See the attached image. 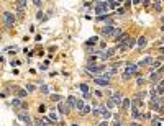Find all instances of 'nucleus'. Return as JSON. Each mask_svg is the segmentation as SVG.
<instances>
[{
  "label": "nucleus",
  "mask_w": 164,
  "mask_h": 126,
  "mask_svg": "<svg viewBox=\"0 0 164 126\" xmlns=\"http://www.w3.org/2000/svg\"><path fill=\"white\" fill-rule=\"evenodd\" d=\"M136 71H138V64H131V62H130L128 66H126L125 74L121 75V79H123V80H130V79H131V75L136 74Z\"/></svg>",
  "instance_id": "f257e3e1"
},
{
  "label": "nucleus",
  "mask_w": 164,
  "mask_h": 126,
  "mask_svg": "<svg viewBox=\"0 0 164 126\" xmlns=\"http://www.w3.org/2000/svg\"><path fill=\"white\" fill-rule=\"evenodd\" d=\"M105 67L107 66H100V64H89V66L85 67L87 69V72H90V74H102V72L105 71Z\"/></svg>",
  "instance_id": "f03ea898"
},
{
  "label": "nucleus",
  "mask_w": 164,
  "mask_h": 126,
  "mask_svg": "<svg viewBox=\"0 0 164 126\" xmlns=\"http://www.w3.org/2000/svg\"><path fill=\"white\" fill-rule=\"evenodd\" d=\"M163 105H164V100L159 98V97H151V108L153 110H163Z\"/></svg>",
  "instance_id": "7ed1b4c3"
},
{
  "label": "nucleus",
  "mask_w": 164,
  "mask_h": 126,
  "mask_svg": "<svg viewBox=\"0 0 164 126\" xmlns=\"http://www.w3.org/2000/svg\"><path fill=\"white\" fill-rule=\"evenodd\" d=\"M3 20H5V26L7 28H12L15 25V15L12 12H5L3 13Z\"/></svg>",
  "instance_id": "20e7f679"
},
{
  "label": "nucleus",
  "mask_w": 164,
  "mask_h": 126,
  "mask_svg": "<svg viewBox=\"0 0 164 126\" xmlns=\"http://www.w3.org/2000/svg\"><path fill=\"white\" fill-rule=\"evenodd\" d=\"M108 8H110V7H108V3H107V2H100V3L95 5V13L100 16V15H103V13L108 12Z\"/></svg>",
  "instance_id": "39448f33"
},
{
  "label": "nucleus",
  "mask_w": 164,
  "mask_h": 126,
  "mask_svg": "<svg viewBox=\"0 0 164 126\" xmlns=\"http://www.w3.org/2000/svg\"><path fill=\"white\" fill-rule=\"evenodd\" d=\"M115 52H117V49H113V47H112V49H107V52H102V54H100V61H103V62L108 61L110 57H113V56H115Z\"/></svg>",
  "instance_id": "423d86ee"
},
{
  "label": "nucleus",
  "mask_w": 164,
  "mask_h": 126,
  "mask_svg": "<svg viewBox=\"0 0 164 126\" xmlns=\"http://www.w3.org/2000/svg\"><path fill=\"white\" fill-rule=\"evenodd\" d=\"M128 41H130L128 33H121V35L118 36V40H117V44H118V46H121V44H126Z\"/></svg>",
  "instance_id": "0eeeda50"
},
{
  "label": "nucleus",
  "mask_w": 164,
  "mask_h": 126,
  "mask_svg": "<svg viewBox=\"0 0 164 126\" xmlns=\"http://www.w3.org/2000/svg\"><path fill=\"white\" fill-rule=\"evenodd\" d=\"M113 31H115V26H113L112 23H110V25H105V26L102 28V35H103V36H108V35H112Z\"/></svg>",
  "instance_id": "6e6552de"
},
{
  "label": "nucleus",
  "mask_w": 164,
  "mask_h": 126,
  "mask_svg": "<svg viewBox=\"0 0 164 126\" xmlns=\"http://www.w3.org/2000/svg\"><path fill=\"white\" fill-rule=\"evenodd\" d=\"M18 120H20V121H23V123H26L28 126H31V120H30L28 113H25V111H21V113L18 115Z\"/></svg>",
  "instance_id": "1a4fd4ad"
},
{
  "label": "nucleus",
  "mask_w": 164,
  "mask_h": 126,
  "mask_svg": "<svg viewBox=\"0 0 164 126\" xmlns=\"http://www.w3.org/2000/svg\"><path fill=\"white\" fill-rule=\"evenodd\" d=\"M58 108H59V113H61V115H67V113H69V110H71V106L66 105V103H59Z\"/></svg>",
  "instance_id": "9d476101"
},
{
  "label": "nucleus",
  "mask_w": 164,
  "mask_h": 126,
  "mask_svg": "<svg viewBox=\"0 0 164 126\" xmlns=\"http://www.w3.org/2000/svg\"><path fill=\"white\" fill-rule=\"evenodd\" d=\"M153 61H154L153 57H145V59H143L140 64H138V67H149V66L153 64Z\"/></svg>",
  "instance_id": "9b49d317"
},
{
  "label": "nucleus",
  "mask_w": 164,
  "mask_h": 126,
  "mask_svg": "<svg viewBox=\"0 0 164 126\" xmlns=\"http://www.w3.org/2000/svg\"><path fill=\"white\" fill-rule=\"evenodd\" d=\"M100 111H102V118H105V120L112 118V113H110L108 108H105V106H102V105H100Z\"/></svg>",
  "instance_id": "f8f14e48"
},
{
  "label": "nucleus",
  "mask_w": 164,
  "mask_h": 126,
  "mask_svg": "<svg viewBox=\"0 0 164 126\" xmlns=\"http://www.w3.org/2000/svg\"><path fill=\"white\" fill-rule=\"evenodd\" d=\"M112 98L115 100V103H117V105H121V102H123V97H121L120 92H115V93H112Z\"/></svg>",
  "instance_id": "ddd939ff"
},
{
  "label": "nucleus",
  "mask_w": 164,
  "mask_h": 126,
  "mask_svg": "<svg viewBox=\"0 0 164 126\" xmlns=\"http://www.w3.org/2000/svg\"><path fill=\"white\" fill-rule=\"evenodd\" d=\"M67 105H69L71 108H76V106H77V98H76V97H72V95H71V97H67Z\"/></svg>",
  "instance_id": "4468645a"
},
{
  "label": "nucleus",
  "mask_w": 164,
  "mask_h": 126,
  "mask_svg": "<svg viewBox=\"0 0 164 126\" xmlns=\"http://www.w3.org/2000/svg\"><path fill=\"white\" fill-rule=\"evenodd\" d=\"M151 82L153 84L161 82V72H153V74H151Z\"/></svg>",
  "instance_id": "2eb2a0df"
},
{
  "label": "nucleus",
  "mask_w": 164,
  "mask_h": 126,
  "mask_svg": "<svg viewBox=\"0 0 164 126\" xmlns=\"http://www.w3.org/2000/svg\"><path fill=\"white\" fill-rule=\"evenodd\" d=\"M131 115H133V118H136V120H141V115H140V111H138V106L131 105Z\"/></svg>",
  "instance_id": "dca6fc26"
},
{
  "label": "nucleus",
  "mask_w": 164,
  "mask_h": 126,
  "mask_svg": "<svg viewBox=\"0 0 164 126\" xmlns=\"http://www.w3.org/2000/svg\"><path fill=\"white\" fill-rule=\"evenodd\" d=\"M12 106H13V108H25L26 105H23V103L20 102L18 98H13V100H12Z\"/></svg>",
  "instance_id": "f3484780"
},
{
  "label": "nucleus",
  "mask_w": 164,
  "mask_h": 126,
  "mask_svg": "<svg viewBox=\"0 0 164 126\" xmlns=\"http://www.w3.org/2000/svg\"><path fill=\"white\" fill-rule=\"evenodd\" d=\"M161 66H163V64H161V61H159V59H154V61H153V64L149 66V69H151V71H156V69H159Z\"/></svg>",
  "instance_id": "a211bd4d"
},
{
  "label": "nucleus",
  "mask_w": 164,
  "mask_h": 126,
  "mask_svg": "<svg viewBox=\"0 0 164 126\" xmlns=\"http://www.w3.org/2000/svg\"><path fill=\"white\" fill-rule=\"evenodd\" d=\"M146 43H148V40H146L145 36H140V38H138V46L140 47H145Z\"/></svg>",
  "instance_id": "6ab92c4d"
},
{
  "label": "nucleus",
  "mask_w": 164,
  "mask_h": 126,
  "mask_svg": "<svg viewBox=\"0 0 164 126\" xmlns=\"http://www.w3.org/2000/svg\"><path fill=\"white\" fill-rule=\"evenodd\" d=\"M16 7L25 10V8H26V0H16Z\"/></svg>",
  "instance_id": "aec40b11"
},
{
  "label": "nucleus",
  "mask_w": 164,
  "mask_h": 126,
  "mask_svg": "<svg viewBox=\"0 0 164 126\" xmlns=\"http://www.w3.org/2000/svg\"><path fill=\"white\" fill-rule=\"evenodd\" d=\"M115 106H117V103H115L113 98H110L108 102H107V108H108V110H112V108H115Z\"/></svg>",
  "instance_id": "412c9836"
},
{
  "label": "nucleus",
  "mask_w": 164,
  "mask_h": 126,
  "mask_svg": "<svg viewBox=\"0 0 164 126\" xmlns=\"http://www.w3.org/2000/svg\"><path fill=\"white\" fill-rule=\"evenodd\" d=\"M163 92H164V79L161 80L159 84H158V95H159V93H163Z\"/></svg>",
  "instance_id": "4be33fe9"
},
{
  "label": "nucleus",
  "mask_w": 164,
  "mask_h": 126,
  "mask_svg": "<svg viewBox=\"0 0 164 126\" xmlns=\"http://www.w3.org/2000/svg\"><path fill=\"white\" fill-rule=\"evenodd\" d=\"M36 126H49L46 120H36Z\"/></svg>",
  "instance_id": "5701e85b"
},
{
  "label": "nucleus",
  "mask_w": 164,
  "mask_h": 126,
  "mask_svg": "<svg viewBox=\"0 0 164 126\" xmlns=\"http://www.w3.org/2000/svg\"><path fill=\"white\" fill-rule=\"evenodd\" d=\"M130 100L128 98H123V102H121V108H130Z\"/></svg>",
  "instance_id": "b1692460"
},
{
  "label": "nucleus",
  "mask_w": 164,
  "mask_h": 126,
  "mask_svg": "<svg viewBox=\"0 0 164 126\" xmlns=\"http://www.w3.org/2000/svg\"><path fill=\"white\" fill-rule=\"evenodd\" d=\"M81 113H82V115H89V113H90V105H85V106L81 110Z\"/></svg>",
  "instance_id": "393cba45"
},
{
  "label": "nucleus",
  "mask_w": 164,
  "mask_h": 126,
  "mask_svg": "<svg viewBox=\"0 0 164 126\" xmlns=\"http://www.w3.org/2000/svg\"><path fill=\"white\" fill-rule=\"evenodd\" d=\"M135 44H138V41H135V40H133V38H131V40H130L128 43H126V47H128V49H131V47L135 46Z\"/></svg>",
  "instance_id": "a878e982"
},
{
  "label": "nucleus",
  "mask_w": 164,
  "mask_h": 126,
  "mask_svg": "<svg viewBox=\"0 0 164 126\" xmlns=\"http://www.w3.org/2000/svg\"><path fill=\"white\" fill-rule=\"evenodd\" d=\"M26 93H28V92H26V88H20V90H18V97H20V98L26 97Z\"/></svg>",
  "instance_id": "bb28decb"
},
{
  "label": "nucleus",
  "mask_w": 164,
  "mask_h": 126,
  "mask_svg": "<svg viewBox=\"0 0 164 126\" xmlns=\"http://www.w3.org/2000/svg\"><path fill=\"white\" fill-rule=\"evenodd\" d=\"M97 40H98V38H97V36H92V38H90V40L89 41H87V46H90V44H95V43H97Z\"/></svg>",
  "instance_id": "cd10ccee"
},
{
  "label": "nucleus",
  "mask_w": 164,
  "mask_h": 126,
  "mask_svg": "<svg viewBox=\"0 0 164 126\" xmlns=\"http://www.w3.org/2000/svg\"><path fill=\"white\" fill-rule=\"evenodd\" d=\"M84 106H85V103L82 102V100H77V106H76V108H77V110H79V111H81V110H82V108H84Z\"/></svg>",
  "instance_id": "c85d7f7f"
},
{
  "label": "nucleus",
  "mask_w": 164,
  "mask_h": 126,
  "mask_svg": "<svg viewBox=\"0 0 164 126\" xmlns=\"http://www.w3.org/2000/svg\"><path fill=\"white\" fill-rule=\"evenodd\" d=\"M120 35H121V30H120V28H115V31L112 33V36H113V38H118Z\"/></svg>",
  "instance_id": "c756f323"
},
{
  "label": "nucleus",
  "mask_w": 164,
  "mask_h": 126,
  "mask_svg": "<svg viewBox=\"0 0 164 126\" xmlns=\"http://www.w3.org/2000/svg\"><path fill=\"white\" fill-rule=\"evenodd\" d=\"M79 87H81V90L84 92V93H87V92H89V87H87V84H81Z\"/></svg>",
  "instance_id": "7c9ffc66"
},
{
  "label": "nucleus",
  "mask_w": 164,
  "mask_h": 126,
  "mask_svg": "<svg viewBox=\"0 0 164 126\" xmlns=\"http://www.w3.org/2000/svg\"><path fill=\"white\" fill-rule=\"evenodd\" d=\"M48 118H49L51 120V121H58V115H56V113H49V116H48Z\"/></svg>",
  "instance_id": "2f4dec72"
},
{
  "label": "nucleus",
  "mask_w": 164,
  "mask_h": 126,
  "mask_svg": "<svg viewBox=\"0 0 164 126\" xmlns=\"http://www.w3.org/2000/svg\"><path fill=\"white\" fill-rule=\"evenodd\" d=\"M7 51L10 52V54H15V51H18V47L16 46H12V47H7Z\"/></svg>",
  "instance_id": "473e14b6"
},
{
  "label": "nucleus",
  "mask_w": 164,
  "mask_h": 126,
  "mask_svg": "<svg viewBox=\"0 0 164 126\" xmlns=\"http://www.w3.org/2000/svg\"><path fill=\"white\" fill-rule=\"evenodd\" d=\"M41 92H43L44 95H48V93H49V87H48V85H43V87H41Z\"/></svg>",
  "instance_id": "72a5a7b5"
},
{
  "label": "nucleus",
  "mask_w": 164,
  "mask_h": 126,
  "mask_svg": "<svg viewBox=\"0 0 164 126\" xmlns=\"http://www.w3.org/2000/svg\"><path fill=\"white\" fill-rule=\"evenodd\" d=\"M51 100H54V102H59V100H63L61 95H51Z\"/></svg>",
  "instance_id": "f704fd0d"
},
{
  "label": "nucleus",
  "mask_w": 164,
  "mask_h": 126,
  "mask_svg": "<svg viewBox=\"0 0 164 126\" xmlns=\"http://www.w3.org/2000/svg\"><path fill=\"white\" fill-rule=\"evenodd\" d=\"M36 18H38V20H44V15H43V12H41V10H38V13H36Z\"/></svg>",
  "instance_id": "c9c22d12"
},
{
  "label": "nucleus",
  "mask_w": 164,
  "mask_h": 126,
  "mask_svg": "<svg viewBox=\"0 0 164 126\" xmlns=\"http://www.w3.org/2000/svg\"><path fill=\"white\" fill-rule=\"evenodd\" d=\"M145 77H138V80H136V84H138V85H143V84H145Z\"/></svg>",
  "instance_id": "e433bc0d"
},
{
  "label": "nucleus",
  "mask_w": 164,
  "mask_h": 126,
  "mask_svg": "<svg viewBox=\"0 0 164 126\" xmlns=\"http://www.w3.org/2000/svg\"><path fill=\"white\" fill-rule=\"evenodd\" d=\"M113 126H125V125H123V123H121V121H120L118 118H115V123H113Z\"/></svg>",
  "instance_id": "4c0bfd02"
},
{
  "label": "nucleus",
  "mask_w": 164,
  "mask_h": 126,
  "mask_svg": "<svg viewBox=\"0 0 164 126\" xmlns=\"http://www.w3.org/2000/svg\"><path fill=\"white\" fill-rule=\"evenodd\" d=\"M26 90L28 92H33V90H35V85H33V84H28V85H26Z\"/></svg>",
  "instance_id": "58836bf2"
},
{
  "label": "nucleus",
  "mask_w": 164,
  "mask_h": 126,
  "mask_svg": "<svg viewBox=\"0 0 164 126\" xmlns=\"http://www.w3.org/2000/svg\"><path fill=\"white\" fill-rule=\"evenodd\" d=\"M33 3H35L36 7H41V3H43V0H33Z\"/></svg>",
  "instance_id": "ea45409f"
},
{
  "label": "nucleus",
  "mask_w": 164,
  "mask_h": 126,
  "mask_svg": "<svg viewBox=\"0 0 164 126\" xmlns=\"http://www.w3.org/2000/svg\"><path fill=\"white\" fill-rule=\"evenodd\" d=\"M154 10H156V12H161V3H156V5H154Z\"/></svg>",
  "instance_id": "a19ab883"
},
{
  "label": "nucleus",
  "mask_w": 164,
  "mask_h": 126,
  "mask_svg": "<svg viewBox=\"0 0 164 126\" xmlns=\"http://www.w3.org/2000/svg\"><path fill=\"white\" fill-rule=\"evenodd\" d=\"M98 126H108V125H107V120H103V121H100V123H98Z\"/></svg>",
  "instance_id": "79ce46f5"
},
{
  "label": "nucleus",
  "mask_w": 164,
  "mask_h": 126,
  "mask_svg": "<svg viewBox=\"0 0 164 126\" xmlns=\"http://www.w3.org/2000/svg\"><path fill=\"white\" fill-rule=\"evenodd\" d=\"M117 13H120V15H121V13H125V8H117Z\"/></svg>",
  "instance_id": "37998d69"
},
{
  "label": "nucleus",
  "mask_w": 164,
  "mask_h": 126,
  "mask_svg": "<svg viewBox=\"0 0 164 126\" xmlns=\"http://www.w3.org/2000/svg\"><path fill=\"white\" fill-rule=\"evenodd\" d=\"M95 92V97H102V92L100 90H94Z\"/></svg>",
  "instance_id": "c03bdc74"
},
{
  "label": "nucleus",
  "mask_w": 164,
  "mask_h": 126,
  "mask_svg": "<svg viewBox=\"0 0 164 126\" xmlns=\"http://www.w3.org/2000/svg\"><path fill=\"white\" fill-rule=\"evenodd\" d=\"M159 52H161V54H164V46H159Z\"/></svg>",
  "instance_id": "a18cd8bd"
},
{
  "label": "nucleus",
  "mask_w": 164,
  "mask_h": 126,
  "mask_svg": "<svg viewBox=\"0 0 164 126\" xmlns=\"http://www.w3.org/2000/svg\"><path fill=\"white\" fill-rule=\"evenodd\" d=\"M143 2V5H149V0H141Z\"/></svg>",
  "instance_id": "49530a36"
},
{
  "label": "nucleus",
  "mask_w": 164,
  "mask_h": 126,
  "mask_svg": "<svg viewBox=\"0 0 164 126\" xmlns=\"http://www.w3.org/2000/svg\"><path fill=\"white\" fill-rule=\"evenodd\" d=\"M161 72H164V66H163V67H161Z\"/></svg>",
  "instance_id": "de8ad7c7"
},
{
  "label": "nucleus",
  "mask_w": 164,
  "mask_h": 126,
  "mask_svg": "<svg viewBox=\"0 0 164 126\" xmlns=\"http://www.w3.org/2000/svg\"><path fill=\"white\" fill-rule=\"evenodd\" d=\"M161 43H164V36H163V40H161Z\"/></svg>",
  "instance_id": "09e8293b"
},
{
  "label": "nucleus",
  "mask_w": 164,
  "mask_h": 126,
  "mask_svg": "<svg viewBox=\"0 0 164 126\" xmlns=\"http://www.w3.org/2000/svg\"><path fill=\"white\" fill-rule=\"evenodd\" d=\"M161 20H163V23H164V16H163V18H161Z\"/></svg>",
  "instance_id": "8fccbe9b"
},
{
  "label": "nucleus",
  "mask_w": 164,
  "mask_h": 126,
  "mask_svg": "<svg viewBox=\"0 0 164 126\" xmlns=\"http://www.w3.org/2000/svg\"><path fill=\"white\" fill-rule=\"evenodd\" d=\"M161 30H163V31H164V26H161Z\"/></svg>",
  "instance_id": "3c124183"
},
{
  "label": "nucleus",
  "mask_w": 164,
  "mask_h": 126,
  "mask_svg": "<svg viewBox=\"0 0 164 126\" xmlns=\"http://www.w3.org/2000/svg\"><path fill=\"white\" fill-rule=\"evenodd\" d=\"M72 126H77V125H76V123H74V125H72Z\"/></svg>",
  "instance_id": "603ef678"
},
{
  "label": "nucleus",
  "mask_w": 164,
  "mask_h": 126,
  "mask_svg": "<svg viewBox=\"0 0 164 126\" xmlns=\"http://www.w3.org/2000/svg\"><path fill=\"white\" fill-rule=\"evenodd\" d=\"M13 126H18V125H16V123H15V125H13Z\"/></svg>",
  "instance_id": "864d4df0"
}]
</instances>
